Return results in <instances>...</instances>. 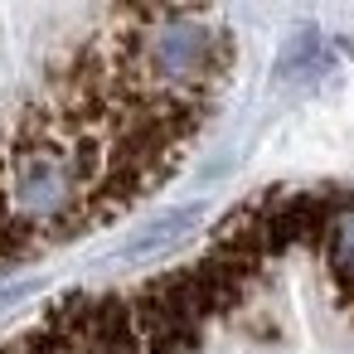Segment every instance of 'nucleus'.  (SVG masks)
Returning a JSON list of instances; mask_svg holds the SVG:
<instances>
[{
  "label": "nucleus",
  "instance_id": "f257e3e1",
  "mask_svg": "<svg viewBox=\"0 0 354 354\" xmlns=\"http://www.w3.org/2000/svg\"><path fill=\"white\" fill-rule=\"evenodd\" d=\"M141 78H156V88H189L214 93L223 78V39L189 10H160L156 25L141 35Z\"/></svg>",
  "mask_w": 354,
  "mask_h": 354
},
{
  "label": "nucleus",
  "instance_id": "f03ea898",
  "mask_svg": "<svg viewBox=\"0 0 354 354\" xmlns=\"http://www.w3.org/2000/svg\"><path fill=\"white\" fill-rule=\"evenodd\" d=\"M73 189H78V175L68 165V156L59 151H20L15 165H10V204L25 223H35L44 233V243H64L73 233H83L88 209L73 214Z\"/></svg>",
  "mask_w": 354,
  "mask_h": 354
},
{
  "label": "nucleus",
  "instance_id": "7ed1b4c3",
  "mask_svg": "<svg viewBox=\"0 0 354 354\" xmlns=\"http://www.w3.org/2000/svg\"><path fill=\"white\" fill-rule=\"evenodd\" d=\"M330 267H335L339 291L354 301V204H344L330 228Z\"/></svg>",
  "mask_w": 354,
  "mask_h": 354
},
{
  "label": "nucleus",
  "instance_id": "20e7f679",
  "mask_svg": "<svg viewBox=\"0 0 354 354\" xmlns=\"http://www.w3.org/2000/svg\"><path fill=\"white\" fill-rule=\"evenodd\" d=\"M0 349H6V354H68L64 349V339L54 335V330H25V335H15L10 344H0Z\"/></svg>",
  "mask_w": 354,
  "mask_h": 354
}]
</instances>
